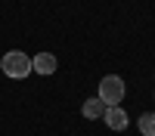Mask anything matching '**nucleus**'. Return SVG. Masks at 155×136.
<instances>
[{
	"mask_svg": "<svg viewBox=\"0 0 155 136\" xmlns=\"http://www.w3.org/2000/svg\"><path fill=\"white\" fill-rule=\"evenodd\" d=\"M0 68H3L6 77L22 81V77H28V74H31V56H25L22 49H9V53L0 59Z\"/></svg>",
	"mask_w": 155,
	"mask_h": 136,
	"instance_id": "obj_1",
	"label": "nucleus"
},
{
	"mask_svg": "<svg viewBox=\"0 0 155 136\" xmlns=\"http://www.w3.org/2000/svg\"><path fill=\"white\" fill-rule=\"evenodd\" d=\"M140 133L143 136H155V111H146L140 118Z\"/></svg>",
	"mask_w": 155,
	"mask_h": 136,
	"instance_id": "obj_6",
	"label": "nucleus"
},
{
	"mask_svg": "<svg viewBox=\"0 0 155 136\" xmlns=\"http://www.w3.org/2000/svg\"><path fill=\"white\" fill-rule=\"evenodd\" d=\"M102 118H106L109 130H115V133H121V130L127 127V124H130V118H127V111H124L121 105H109V108H106V115H102Z\"/></svg>",
	"mask_w": 155,
	"mask_h": 136,
	"instance_id": "obj_3",
	"label": "nucleus"
},
{
	"mask_svg": "<svg viewBox=\"0 0 155 136\" xmlns=\"http://www.w3.org/2000/svg\"><path fill=\"white\" fill-rule=\"evenodd\" d=\"M106 108H109V105L102 102L99 96H96V99H87V102L81 105V111H84V118H87V121H96V118H102V115H106Z\"/></svg>",
	"mask_w": 155,
	"mask_h": 136,
	"instance_id": "obj_5",
	"label": "nucleus"
},
{
	"mask_svg": "<svg viewBox=\"0 0 155 136\" xmlns=\"http://www.w3.org/2000/svg\"><path fill=\"white\" fill-rule=\"evenodd\" d=\"M31 71H37V74H53L56 71V56L53 53H37L31 59Z\"/></svg>",
	"mask_w": 155,
	"mask_h": 136,
	"instance_id": "obj_4",
	"label": "nucleus"
},
{
	"mask_svg": "<svg viewBox=\"0 0 155 136\" xmlns=\"http://www.w3.org/2000/svg\"><path fill=\"white\" fill-rule=\"evenodd\" d=\"M99 99L106 105H121L124 99V81L118 74H106V77L99 81Z\"/></svg>",
	"mask_w": 155,
	"mask_h": 136,
	"instance_id": "obj_2",
	"label": "nucleus"
}]
</instances>
